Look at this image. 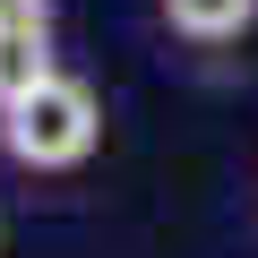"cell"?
I'll return each mask as SVG.
<instances>
[{
  "mask_svg": "<svg viewBox=\"0 0 258 258\" xmlns=\"http://www.w3.org/2000/svg\"><path fill=\"white\" fill-rule=\"evenodd\" d=\"M0 147H9V164H26V172H69V164H86V155L103 147V103H95V86L69 78V69H52L35 95H18L9 112H0Z\"/></svg>",
  "mask_w": 258,
  "mask_h": 258,
  "instance_id": "1",
  "label": "cell"
},
{
  "mask_svg": "<svg viewBox=\"0 0 258 258\" xmlns=\"http://www.w3.org/2000/svg\"><path fill=\"white\" fill-rule=\"evenodd\" d=\"M43 78H52V18L0 26V112H9L18 95H35Z\"/></svg>",
  "mask_w": 258,
  "mask_h": 258,
  "instance_id": "2",
  "label": "cell"
},
{
  "mask_svg": "<svg viewBox=\"0 0 258 258\" xmlns=\"http://www.w3.org/2000/svg\"><path fill=\"white\" fill-rule=\"evenodd\" d=\"M164 18H172V35H189V43H232V35H249L258 0H164Z\"/></svg>",
  "mask_w": 258,
  "mask_h": 258,
  "instance_id": "3",
  "label": "cell"
},
{
  "mask_svg": "<svg viewBox=\"0 0 258 258\" xmlns=\"http://www.w3.org/2000/svg\"><path fill=\"white\" fill-rule=\"evenodd\" d=\"M52 0H0V26H18V18H43Z\"/></svg>",
  "mask_w": 258,
  "mask_h": 258,
  "instance_id": "4",
  "label": "cell"
},
{
  "mask_svg": "<svg viewBox=\"0 0 258 258\" xmlns=\"http://www.w3.org/2000/svg\"><path fill=\"white\" fill-rule=\"evenodd\" d=\"M0 241H9V232H0Z\"/></svg>",
  "mask_w": 258,
  "mask_h": 258,
  "instance_id": "5",
  "label": "cell"
}]
</instances>
